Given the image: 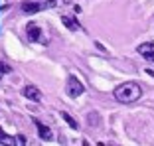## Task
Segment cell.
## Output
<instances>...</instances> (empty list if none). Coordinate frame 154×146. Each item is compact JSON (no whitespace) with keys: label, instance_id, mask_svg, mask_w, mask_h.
<instances>
[{"label":"cell","instance_id":"cell-6","mask_svg":"<svg viewBox=\"0 0 154 146\" xmlns=\"http://www.w3.org/2000/svg\"><path fill=\"white\" fill-rule=\"evenodd\" d=\"M26 34H28V38L32 41H40L42 40V30H40V26H38L36 22H30L26 26Z\"/></svg>","mask_w":154,"mask_h":146},{"label":"cell","instance_id":"cell-3","mask_svg":"<svg viewBox=\"0 0 154 146\" xmlns=\"http://www.w3.org/2000/svg\"><path fill=\"white\" fill-rule=\"evenodd\" d=\"M85 91V87L81 85V81L75 77V75H69V79H67V85H65V93H67L69 97H79L81 93Z\"/></svg>","mask_w":154,"mask_h":146},{"label":"cell","instance_id":"cell-7","mask_svg":"<svg viewBox=\"0 0 154 146\" xmlns=\"http://www.w3.org/2000/svg\"><path fill=\"white\" fill-rule=\"evenodd\" d=\"M34 123H36V126H38V134H40L42 140H51V138H54V132H51V130L45 126V124H42L38 119L34 120Z\"/></svg>","mask_w":154,"mask_h":146},{"label":"cell","instance_id":"cell-1","mask_svg":"<svg viewBox=\"0 0 154 146\" xmlns=\"http://www.w3.org/2000/svg\"><path fill=\"white\" fill-rule=\"evenodd\" d=\"M142 95V87L134 81H128V83H122L115 89V99L121 101V103H134L138 101Z\"/></svg>","mask_w":154,"mask_h":146},{"label":"cell","instance_id":"cell-11","mask_svg":"<svg viewBox=\"0 0 154 146\" xmlns=\"http://www.w3.org/2000/svg\"><path fill=\"white\" fill-rule=\"evenodd\" d=\"M12 71V67H10L8 63H4V61H0V75H6V73Z\"/></svg>","mask_w":154,"mask_h":146},{"label":"cell","instance_id":"cell-4","mask_svg":"<svg viewBox=\"0 0 154 146\" xmlns=\"http://www.w3.org/2000/svg\"><path fill=\"white\" fill-rule=\"evenodd\" d=\"M22 93H24V97H26V99L34 101V103H40V101H42V93H40V89H38V87H34V85H26Z\"/></svg>","mask_w":154,"mask_h":146},{"label":"cell","instance_id":"cell-9","mask_svg":"<svg viewBox=\"0 0 154 146\" xmlns=\"http://www.w3.org/2000/svg\"><path fill=\"white\" fill-rule=\"evenodd\" d=\"M0 142H2V144L12 146V144H16V142H18V138H16V136H8V134L4 132V128L0 126Z\"/></svg>","mask_w":154,"mask_h":146},{"label":"cell","instance_id":"cell-8","mask_svg":"<svg viewBox=\"0 0 154 146\" xmlns=\"http://www.w3.org/2000/svg\"><path fill=\"white\" fill-rule=\"evenodd\" d=\"M63 26L67 28V30H71V32H75V30H79V22H77L73 16H63Z\"/></svg>","mask_w":154,"mask_h":146},{"label":"cell","instance_id":"cell-10","mask_svg":"<svg viewBox=\"0 0 154 146\" xmlns=\"http://www.w3.org/2000/svg\"><path fill=\"white\" fill-rule=\"evenodd\" d=\"M61 119H63V120H65V123H67L71 128H77V123L71 119V114H69V113H65V111H63V113H61Z\"/></svg>","mask_w":154,"mask_h":146},{"label":"cell","instance_id":"cell-2","mask_svg":"<svg viewBox=\"0 0 154 146\" xmlns=\"http://www.w3.org/2000/svg\"><path fill=\"white\" fill-rule=\"evenodd\" d=\"M51 6H55V0H24L20 4V10L24 14H36L40 10L51 8Z\"/></svg>","mask_w":154,"mask_h":146},{"label":"cell","instance_id":"cell-5","mask_svg":"<svg viewBox=\"0 0 154 146\" xmlns=\"http://www.w3.org/2000/svg\"><path fill=\"white\" fill-rule=\"evenodd\" d=\"M136 51H138L144 59H148V61H152V63H154V44H152V41L138 46V50H136Z\"/></svg>","mask_w":154,"mask_h":146}]
</instances>
